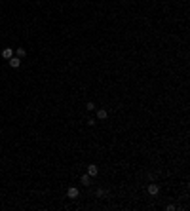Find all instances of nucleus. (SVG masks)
<instances>
[{
  "label": "nucleus",
  "mask_w": 190,
  "mask_h": 211,
  "mask_svg": "<svg viewBox=\"0 0 190 211\" xmlns=\"http://www.w3.org/2000/svg\"><path fill=\"white\" fill-rule=\"evenodd\" d=\"M2 57H4V59H12V57H14L12 48H4V50H2Z\"/></svg>",
  "instance_id": "obj_4"
},
{
  "label": "nucleus",
  "mask_w": 190,
  "mask_h": 211,
  "mask_svg": "<svg viewBox=\"0 0 190 211\" xmlns=\"http://www.w3.org/2000/svg\"><path fill=\"white\" fill-rule=\"evenodd\" d=\"M25 55H27V50H25V48H17V57H19V59L25 57Z\"/></svg>",
  "instance_id": "obj_8"
},
{
  "label": "nucleus",
  "mask_w": 190,
  "mask_h": 211,
  "mask_svg": "<svg viewBox=\"0 0 190 211\" xmlns=\"http://www.w3.org/2000/svg\"><path fill=\"white\" fill-rule=\"evenodd\" d=\"M10 61V67H14V69H17L19 65H21V59L19 57H12V59H8Z\"/></svg>",
  "instance_id": "obj_6"
},
{
  "label": "nucleus",
  "mask_w": 190,
  "mask_h": 211,
  "mask_svg": "<svg viewBox=\"0 0 190 211\" xmlns=\"http://www.w3.org/2000/svg\"><path fill=\"white\" fill-rule=\"evenodd\" d=\"M78 194H80V192H78V188H76V186H70V188L67 190V196H68V198H72V200H74V198H78Z\"/></svg>",
  "instance_id": "obj_3"
},
{
  "label": "nucleus",
  "mask_w": 190,
  "mask_h": 211,
  "mask_svg": "<svg viewBox=\"0 0 190 211\" xmlns=\"http://www.w3.org/2000/svg\"><path fill=\"white\" fill-rule=\"evenodd\" d=\"M82 184H86V186H90V184H91V177H90V175H82Z\"/></svg>",
  "instance_id": "obj_7"
},
{
  "label": "nucleus",
  "mask_w": 190,
  "mask_h": 211,
  "mask_svg": "<svg viewBox=\"0 0 190 211\" xmlns=\"http://www.w3.org/2000/svg\"><path fill=\"white\" fill-rule=\"evenodd\" d=\"M87 175H90V177H97V175H99V167L95 164H90L87 165Z\"/></svg>",
  "instance_id": "obj_1"
},
{
  "label": "nucleus",
  "mask_w": 190,
  "mask_h": 211,
  "mask_svg": "<svg viewBox=\"0 0 190 211\" xmlns=\"http://www.w3.org/2000/svg\"><path fill=\"white\" fill-rule=\"evenodd\" d=\"M87 110H95V103H91V101L87 103Z\"/></svg>",
  "instance_id": "obj_10"
},
{
  "label": "nucleus",
  "mask_w": 190,
  "mask_h": 211,
  "mask_svg": "<svg viewBox=\"0 0 190 211\" xmlns=\"http://www.w3.org/2000/svg\"><path fill=\"white\" fill-rule=\"evenodd\" d=\"M0 2H2V0H0Z\"/></svg>",
  "instance_id": "obj_11"
},
{
  "label": "nucleus",
  "mask_w": 190,
  "mask_h": 211,
  "mask_svg": "<svg viewBox=\"0 0 190 211\" xmlns=\"http://www.w3.org/2000/svg\"><path fill=\"white\" fill-rule=\"evenodd\" d=\"M105 196H107V190L99 188V190H97V198H105Z\"/></svg>",
  "instance_id": "obj_9"
},
{
  "label": "nucleus",
  "mask_w": 190,
  "mask_h": 211,
  "mask_svg": "<svg viewBox=\"0 0 190 211\" xmlns=\"http://www.w3.org/2000/svg\"><path fill=\"white\" fill-rule=\"evenodd\" d=\"M97 118H99V120H107V118H109V112H107L105 109H99V110H97Z\"/></svg>",
  "instance_id": "obj_5"
},
{
  "label": "nucleus",
  "mask_w": 190,
  "mask_h": 211,
  "mask_svg": "<svg viewBox=\"0 0 190 211\" xmlns=\"http://www.w3.org/2000/svg\"><path fill=\"white\" fill-rule=\"evenodd\" d=\"M146 192H148L150 196H156V194L160 192V186H158L156 183H150V184H148V188H146Z\"/></svg>",
  "instance_id": "obj_2"
}]
</instances>
